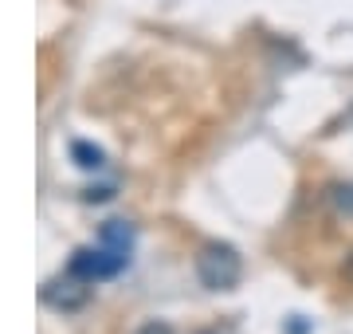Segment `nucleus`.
<instances>
[{
  "label": "nucleus",
  "mask_w": 353,
  "mask_h": 334,
  "mask_svg": "<svg viewBox=\"0 0 353 334\" xmlns=\"http://www.w3.org/2000/svg\"><path fill=\"white\" fill-rule=\"evenodd\" d=\"M240 252L232 244H208L196 256V275H201V283L208 287V291H232L236 283H240Z\"/></svg>",
  "instance_id": "obj_2"
},
{
  "label": "nucleus",
  "mask_w": 353,
  "mask_h": 334,
  "mask_svg": "<svg viewBox=\"0 0 353 334\" xmlns=\"http://www.w3.org/2000/svg\"><path fill=\"white\" fill-rule=\"evenodd\" d=\"M334 205H338V213L353 217V185H338L334 189Z\"/></svg>",
  "instance_id": "obj_5"
},
{
  "label": "nucleus",
  "mask_w": 353,
  "mask_h": 334,
  "mask_svg": "<svg viewBox=\"0 0 353 334\" xmlns=\"http://www.w3.org/2000/svg\"><path fill=\"white\" fill-rule=\"evenodd\" d=\"M71 157H75V166H83V169L106 166V154H102L99 146H90V141H75V146H71Z\"/></svg>",
  "instance_id": "obj_4"
},
{
  "label": "nucleus",
  "mask_w": 353,
  "mask_h": 334,
  "mask_svg": "<svg viewBox=\"0 0 353 334\" xmlns=\"http://www.w3.org/2000/svg\"><path fill=\"white\" fill-rule=\"evenodd\" d=\"M43 299H48L51 307L71 311V307H79V303L87 299V287H83V279H75V275L67 271V279H55V283L43 287Z\"/></svg>",
  "instance_id": "obj_3"
},
{
  "label": "nucleus",
  "mask_w": 353,
  "mask_h": 334,
  "mask_svg": "<svg viewBox=\"0 0 353 334\" xmlns=\"http://www.w3.org/2000/svg\"><path fill=\"white\" fill-rule=\"evenodd\" d=\"M134 334H173V326H169V322H157V319H153V322H145V326H138Z\"/></svg>",
  "instance_id": "obj_6"
},
{
  "label": "nucleus",
  "mask_w": 353,
  "mask_h": 334,
  "mask_svg": "<svg viewBox=\"0 0 353 334\" xmlns=\"http://www.w3.org/2000/svg\"><path fill=\"white\" fill-rule=\"evenodd\" d=\"M130 252H134V228H130L126 220H106L99 244L79 248L75 256H71V264H67V271L83 283L114 279L130 264Z\"/></svg>",
  "instance_id": "obj_1"
}]
</instances>
